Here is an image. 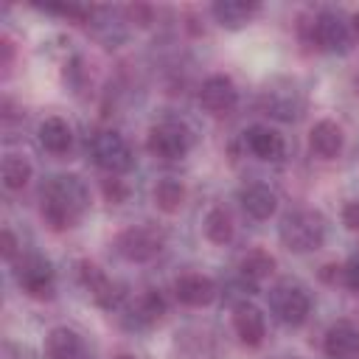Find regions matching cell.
Segmentation results:
<instances>
[{"label": "cell", "mask_w": 359, "mask_h": 359, "mask_svg": "<svg viewBox=\"0 0 359 359\" xmlns=\"http://www.w3.org/2000/svg\"><path fill=\"white\" fill-rule=\"evenodd\" d=\"M87 205H90L87 185L76 174L50 177V182L42 188V219L53 230H67L79 224Z\"/></svg>", "instance_id": "cell-1"}, {"label": "cell", "mask_w": 359, "mask_h": 359, "mask_svg": "<svg viewBox=\"0 0 359 359\" xmlns=\"http://www.w3.org/2000/svg\"><path fill=\"white\" fill-rule=\"evenodd\" d=\"M278 236L289 252H314L325 241V216L311 208L292 210L283 216Z\"/></svg>", "instance_id": "cell-2"}, {"label": "cell", "mask_w": 359, "mask_h": 359, "mask_svg": "<svg viewBox=\"0 0 359 359\" xmlns=\"http://www.w3.org/2000/svg\"><path fill=\"white\" fill-rule=\"evenodd\" d=\"M309 42L325 53H348L353 45V28L339 11H317L309 22Z\"/></svg>", "instance_id": "cell-3"}, {"label": "cell", "mask_w": 359, "mask_h": 359, "mask_svg": "<svg viewBox=\"0 0 359 359\" xmlns=\"http://www.w3.org/2000/svg\"><path fill=\"white\" fill-rule=\"evenodd\" d=\"M90 157L109 177L132 168V149H129L126 137L118 135L115 129H101L90 137Z\"/></svg>", "instance_id": "cell-4"}, {"label": "cell", "mask_w": 359, "mask_h": 359, "mask_svg": "<svg viewBox=\"0 0 359 359\" xmlns=\"http://www.w3.org/2000/svg\"><path fill=\"white\" fill-rule=\"evenodd\" d=\"M269 309L283 325H303L311 311V297L300 283L280 280L269 289Z\"/></svg>", "instance_id": "cell-5"}, {"label": "cell", "mask_w": 359, "mask_h": 359, "mask_svg": "<svg viewBox=\"0 0 359 359\" xmlns=\"http://www.w3.org/2000/svg\"><path fill=\"white\" fill-rule=\"evenodd\" d=\"M165 244V233L154 224H135V227H126L118 233L115 238V250L126 258V261H135V264H143V261H151Z\"/></svg>", "instance_id": "cell-6"}, {"label": "cell", "mask_w": 359, "mask_h": 359, "mask_svg": "<svg viewBox=\"0 0 359 359\" xmlns=\"http://www.w3.org/2000/svg\"><path fill=\"white\" fill-rule=\"evenodd\" d=\"M191 132L180 123V121H163L157 126L149 129V137H146V146L154 157L160 160H182L188 151H191Z\"/></svg>", "instance_id": "cell-7"}, {"label": "cell", "mask_w": 359, "mask_h": 359, "mask_svg": "<svg viewBox=\"0 0 359 359\" xmlns=\"http://www.w3.org/2000/svg\"><path fill=\"white\" fill-rule=\"evenodd\" d=\"M17 283L25 294L36 297V300H45V297H53V280H56V272H53V264L39 255V252H31V255H22L17 261Z\"/></svg>", "instance_id": "cell-8"}, {"label": "cell", "mask_w": 359, "mask_h": 359, "mask_svg": "<svg viewBox=\"0 0 359 359\" xmlns=\"http://www.w3.org/2000/svg\"><path fill=\"white\" fill-rule=\"evenodd\" d=\"M79 280L81 286L90 292V297L95 300V306H101L104 311H112L123 303L126 297V286L112 280L98 264L93 261H79Z\"/></svg>", "instance_id": "cell-9"}, {"label": "cell", "mask_w": 359, "mask_h": 359, "mask_svg": "<svg viewBox=\"0 0 359 359\" xmlns=\"http://www.w3.org/2000/svg\"><path fill=\"white\" fill-rule=\"evenodd\" d=\"M199 104L205 112L210 115H227L236 104H238V90H236V81L230 76H208L199 87Z\"/></svg>", "instance_id": "cell-10"}, {"label": "cell", "mask_w": 359, "mask_h": 359, "mask_svg": "<svg viewBox=\"0 0 359 359\" xmlns=\"http://www.w3.org/2000/svg\"><path fill=\"white\" fill-rule=\"evenodd\" d=\"M261 109L269 115V118H278V121H297L300 112H303V98L297 95L294 87H266L261 93Z\"/></svg>", "instance_id": "cell-11"}, {"label": "cell", "mask_w": 359, "mask_h": 359, "mask_svg": "<svg viewBox=\"0 0 359 359\" xmlns=\"http://www.w3.org/2000/svg\"><path fill=\"white\" fill-rule=\"evenodd\" d=\"M174 294L182 306H191V309H202L208 303H213L216 297V283L202 275V272H185L174 280Z\"/></svg>", "instance_id": "cell-12"}, {"label": "cell", "mask_w": 359, "mask_h": 359, "mask_svg": "<svg viewBox=\"0 0 359 359\" xmlns=\"http://www.w3.org/2000/svg\"><path fill=\"white\" fill-rule=\"evenodd\" d=\"M233 328H236V337H238L244 345H250V348L261 345L264 337H266V323H264L261 309H255V306L247 303V300H241V303L233 309Z\"/></svg>", "instance_id": "cell-13"}, {"label": "cell", "mask_w": 359, "mask_h": 359, "mask_svg": "<svg viewBox=\"0 0 359 359\" xmlns=\"http://www.w3.org/2000/svg\"><path fill=\"white\" fill-rule=\"evenodd\" d=\"M323 351L331 359H348V356L359 353V328L348 320L334 323L323 337Z\"/></svg>", "instance_id": "cell-14"}, {"label": "cell", "mask_w": 359, "mask_h": 359, "mask_svg": "<svg viewBox=\"0 0 359 359\" xmlns=\"http://www.w3.org/2000/svg\"><path fill=\"white\" fill-rule=\"evenodd\" d=\"M244 140H247V149L258 157V160H280L286 154V143H283V135L269 129V126H250L244 132Z\"/></svg>", "instance_id": "cell-15"}, {"label": "cell", "mask_w": 359, "mask_h": 359, "mask_svg": "<svg viewBox=\"0 0 359 359\" xmlns=\"http://www.w3.org/2000/svg\"><path fill=\"white\" fill-rule=\"evenodd\" d=\"M238 202H241L244 213L252 216V219H258V222L269 219V216L275 213V208H278L275 191H272L269 185H264V182H250V185H244V188L238 191Z\"/></svg>", "instance_id": "cell-16"}, {"label": "cell", "mask_w": 359, "mask_h": 359, "mask_svg": "<svg viewBox=\"0 0 359 359\" xmlns=\"http://www.w3.org/2000/svg\"><path fill=\"white\" fill-rule=\"evenodd\" d=\"M342 143H345V135H342V126L334 123V121H317L309 132V146L317 157L323 160H334L339 151H342Z\"/></svg>", "instance_id": "cell-17"}, {"label": "cell", "mask_w": 359, "mask_h": 359, "mask_svg": "<svg viewBox=\"0 0 359 359\" xmlns=\"http://www.w3.org/2000/svg\"><path fill=\"white\" fill-rule=\"evenodd\" d=\"M45 356L48 359H84L87 356V345L81 339V334H76L73 328H53L45 339Z\"/></svg>", "instance_id": "cell-18"}, {"label": "cell", "mask_w": 359, "mask_h": 359, "mask_svg": "<svg viewBox=\"0 0 359 359\" xmlns=\"http://www.w3.org/2000/svg\"><path fill=\"white\" fill-rule=\"evenodd\" d=\"M258 8H261L258 3H247V0H219V3L210 6L213 17H216V22L222 28H241V25H247L258 14Z\"/></svg>", "instance_id": "cell-19"}, {"label": "cell", "mask_w": 359, "mask_h": 359, "mask_svg": "<svg viewBox=\"0 0 359 359\" xmlns=\"http://www.w3.org/2000/svg\"><path fill=\"white\" fill-rule=\"evenodd\" d=\"M39 143L45 151L50 154H65L73 143V132L67 126V121H62L59 115H50L39 123Z\"/></svg>", "instance_id": "cell-20"}, {"label": "cell", "mask_w": 359, "mask_h": 359, "mask_svg": "<svg viewBox=\"0 0 359 359\" xmlns=\"http://www.w3.org/2000/svg\"><path fill=\"white\" fill-rule=\"evenodd\" d=\"M163 314H165V300H163V294L154 292V289H146V292L129 306V317H132V323L140 325V328L160 323Z\"/></svg>", "instance_id": "cell-21"}, {"label": "cell", "mask_w": 359, "mask_h": 359, "mask_svg": "<svg viewBox=\"0 0 359 359\" xmlns=\"http://www.w3.org/2000/svg\"><path fill=\"white\" fill-rule=\"evenodd\" d=\"M238 272L244 280L250 283H258L264 278H269L275 272V258L266 252V250H250L241 261H238Z\"/></svg>", "instance_id": "cell-22"}, {"label": "cell", "mask_w": 359, "mask_h": 359, "mask_svg": "<svg viewBox=\"0 0 359 359\" xmlns=\"http://www.w3.org/2000/svg\"><path fill=\"white\" fill-rule=\"evenodd\" d=\"M0 177H3V185L8 191H22L31 180V163L20 154H6L3 165H0Z\"/></svg>", "instance_id": "cell-23"}, {"label": "cell", "mask_w": 359, "mask_h": 359, "mask_svg": "<svg viewBox=\"0 0 359 359\" xmlns=\"http://www.w3.org/2000/svg\"><path fill=\"white\" fill-rule=\"evenodd\" d=\"M154 202H157L160 210L177 213V210L185 205V185H182L180 180H174V177L160 180L157 188H154Z\"/></svg>", "instance_id": "cell-24"}, {"label": "cell", "mask_w": 359, "mask_h": 359, "mask_svg": "<svg viewBox=\"0 0 359 359\" xmlns=\"http://www.w3.org/2000/svg\"><path fill=\"white\" fill-rule=\"evenodd\" d=\"M236 227H233V219L224 208H210L208 216H205V236L213 241V244H227L233 238Z\"/></svg>", "instance_id": "cell-25"}, {"label": "cell", "mask_w": 359, "mask_h": 359, "mask_svg": "<svg viewBox=\"0 0 359 359\" xmlns=\"http://www.w3.org/2000/svg\"><path fill=\"white\" fill-rule=\"evenodd\" d=\"M342 283L348 289L359 292V250H353L351 258L345 261V266H342Z\"/></svg>", "instance_id": "cell-26"}, {"label": "cell", "mask_w": 359, "mask_h": 359, "mask_svg": "<svg viewBox=\"0 0 359 359\" xmlns=\"http://www.w3.org/2000/svg\"><path fill=\"white\" fill-rule=\"evenodd\" d=\"M104 196H107V202H112V205H118V202H123L126 199V185L121 182V180H104Z\"/></svg>", "instance_id": "cell-27"}, {"label": "cell", "mask_w": 359, "mask_h": 359, "mask_svg": "<svg viewBox=\"0 0 359 359\" xmlns=\"http://www.w3.org/2000/svg\"><path fill=\"white\" fill-rule=\"evenodd\" d=\"M342 224H345L348 230L359 233V202H356V199L342 208Z\"/></svg>", "instance_id": "cell-28"}, {"label": "cell", "mask_w": 359, "mask_h": 359, "mask_svg": "<svg viewBox=\"0 0 359 359\" xmlns=\"http://www.w3.org/2000/svg\"><path fill=\"white\" fill-rule=\"evenodd\" d=\"M0 252H3L6 261H14V255H17V238H14V233L8 227L0 233Z\"/></svg>", "instance_id": "cell-29"}, {"label": "cell", "mask_w": 359, "mask_h": 359, "mask_svg": "<svg viewBox=\"0 0 359 359\" xmlns=\"http://www.w3.org/2000/svg\"><path fill=\"white\" fill-rule=\"evenodd\" d=\"M129 17H132L137 25H149V22H151V8H149V6H132V8H129Z\"/></svg>", "instance_id": "cell-30"}, {"label": "cell", "mask_w": 359, "mask_h": 359, "mask_svg": "<svg viewBox=\"0 0 359 359\" xmlns=\"http://www.w3.org/2000/svg\"><path fill=\"white\" fill-rule=\"evenodd\" d=\"M3 359H31V353H28V351H22L20 345L6 342V345H3Z\"/></svg>", "instance_id": "cell-31"}, {"label": "cell", "mask_w": 359, "mask_h": 359, "mask_svg": "<svg viewBox=\"0 0 359 359\" xmlns=\"http://www.w3.org/2000/svg\"><path fill=\"white\" fill-rule=\"evenodd\" d=\"M0 50H3V67H6V73H8V67H11V59H14V45H11V39H8V36H3V42H0Z\"/></svg>", "instance_id": "cell-32"}, {"label": "cell", "mask_w": 359, "mask_h": 359, "mask_svg": "<svg viewBox=\"0 0 359 359\" xmlns=\"http://www.w3.org/2000/svg\"><path fill=\"white\" fill-rule=\"evenodd\" d=\"M115 359H135V356H129V353H118Z\"/></svg>", "instance_id": "cell-33"}, {"label": "cell", "mask_w": 359, "mask_h": 359, "mask_svg": "<svg viewBox=\"0 0 359 359\" xmlns=\"http://www.w3.org/2000/svg\"><path fill=\"white\" fill-rule=\"evenodd\" d=\"M348 359H359V353H353V356H348Z\"/></svg>", "instance_id": "cell-34"}]
</instances>
